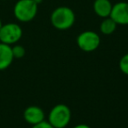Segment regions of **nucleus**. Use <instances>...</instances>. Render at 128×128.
Segmentation results:
<instances>
[{"instance_id":"1a4fd4ad","label":"nucleus","mask_w":128,"mask_h":128,"mask_svg":"<svg viewBox=\"0 0 128 128\" xmlns=\"http://www.w3.org/2000/svg\"><path fill=\"white\" fill-rule=\"evenodd\" d=\"M94 12L100 18H108L112 12V4L110 0H95L93 4Z\"/></svg>"},{"instance_id":"4468645a","label":"nucleus","mask_w":128,"mask_h":128,"mask_svg":"<svg viewBox=\"0 0 128 128\" xmlns=\"http://www.w3.org/2000/svg\"><path fill=\"white\" fill-rule=\"evenodd\" d=\"M73 128H91V127L85 124H77V126H74Z\"/></svg>"},{"instance_id":"7ed1b4c3","label":"nucleus","mask_w":128,"mask_h":128,"mask_svg":"<svg viewBox=\"0 0 128 128\" xmlns=\"http://www.w3.org/2000/svg\"><path fill=\"white\" fill-rule=\"evenodd\" d=\"M38 4L34 0H18L13 8L14 16L20 22H29L36 17Z\"/></svg>"},{"instance_id":"20e7f679","label":"nucleus","mask_w":128,"mask_h":128,"mask_svg":"<svg viewBox=\"0 0 128 128\" xmlns=\"http://www.w3.org/2000/svg\"><path fill=\"white\" fill-rule=\"evenodd\" d=\"M23 35V31L20 25L16 23H7L0 29V42L7 45L16 44Z\"/></svg>"},{"instance_id":"2eb2a0df","label":"nucleus","mask_w":128,"mask_h":128,"mask_svg":"<svg viewBox=\"0 0 128 128\" xmlns=\"http://www.w3.org/2000/svg\"><path fill=\"white\" fill-rule=\"evenodd\" d=\"M34 1L36 3V4H38V6H39L40 4H41V3H42V1H43V0H34Z\"/></svg>"},{"instance_id":"f8f14e48","label":"nucleus","mask_w":128,"mask_h":128,"mask_svg":"<svg viewBox=\"0 0 128 128\" xmlns=\"http://www.w3.org/2000/svg\"><path fill=\"white\" fill-rule=\"evenodd\" d=\"M118 67L123 74L128 76V54H126L124 56L121 57L118 62Z\"/></svg>"},{"instance_id":"9d476101","label":"nucleus","mask_w":128,"mask_h":128,"mask_svg":"<svg viewBox=\"0 0 128 128\" xmlns=\"http://www.w3.org/2000/svg\"><path fill=\"white\" fill-rule=\"evenodd\" d=\"M117 24L115 23L113 20L110 17L104 18V20L100 24V31L103 34L105 35H110L115 32L117 28Z\"/></svg>"},{"instance_id":"f03ea898","label":"nucleus","mask_w":128,"mask_h":128,"mask_svg":"<svg viewBox=\"0 0 128 128\" xmlns=\"http://www.w3.org/2000/svg\"><path fill=\"white\" fill-rule=\"evenodd\" d=\"M71 119V110L63 104L54 106L48 114V122L54 128H65Z\"/></svg>"},{"instance_id":"0eeeda50","label":"nucleus","mask_w":128,"mask_h":128,"mask_svg":"<svg viewBox=\"0 0 128 128\" xmlns=\"http://www.w3.org/2000/svg\"><path fill=\"white\" fill-rule=\"evenodd\" d=\"M23 117L25 121L29 124H37L45 120V113L43 110L39 106L31 105L24 110Z\"/></svg>"},{"instance_id":"f257e3e1","label":"nucleus","mask_w":128,"mask_h":128,"mask_svg":"<svg viewBox=\"0 0 128 128\" xmlns=\"http://www.w3.org/2000/svg\"><path fill=\"white\" fill-rule=\"evenodd\" d=\"M50 20L54 28L58 30H68L73 26L76 21L75 12L68 6H59L53 11Z\"/></svg>"},{"instance_id":"423d86ee","label":"nucleus","mask_w":128,"mask_h":128,"mask_svg":"<svg viewBox=\"0 0 128 128\" xmlns=\"http://www.w3.org/2000/svg\"><path fill=\"white\" fill-rule=\"evenodd\" d=\"M110 18H112L117 25H128V3L118 2L112 6Z\"/></svg>"},{"instance_id":"9b49d317","label":"nucleus","mask_w":128,"mask_h":128,"mask_svg":"<svg viewBox=\"0 0 128 128\" xmlns=\"http://www.w3.org/2000/svg\"><path fill=\"white\" fill-rule=\"evenodd\" d=\"M12 52L14 59H21L25 56L26 54V49L23 46L20 45H15L12 46Z\"/></svg>"},{"instance_id":"dca6fc26","label":"nucleus","mask_w":128,"mask_h":128,"mask_svg":"<svg viewBox=\"0 0 128 128\" xmlns=\"http://www.w3.org/2000/svg\"><path fill=\"white\" fill-rule=\"evenodd\" d=\"M2 26H3V23H2V21H1V20H0V29H1Z\"/></svg>"},{"instance_id":"6e6552de","label":"nucleus","mask_w":128,"mask_h":128,"mask_svg":"<svg viewBox=\"0 0 128 128\" xmlns=\"http://www.w3.org/2000/svg\"><path fill=\"white\" fill-rule=\"evenodd\" d=\"M13 60L14 57L12 52V46L0 42V71L9 68Z\"/></svg>"},{"instance_id":"ddd939ff","label":"nucleus","mask_w":128,"mask_h":128,"mask_svg":"<svg viewBox=\"0 0 128 128\" xmlns=\"http://www.w3.org/2000/svg\"><path fill=\"white\" fill-rule=\"evenodd\" d=\"M32 128H54V127L49 124L48 121L44 120V121H42V122L39 123V124L32 126Z\"/></svg>"},{"instance_id":"39448f33","label":"nucleus","mask_w":128,"mask_h":128,"mask_svg":"<svg viewBox=\"0 0 128 128\" xmlns=\"http://www.w3.org/2000/svg\"><path fill=\"white\" fill-rule=\"evenodd\" d=\"M101 39L96 32L93 31H84L76 38L78 48L84 52H93L99 46Z\"/></svg>"}]
</instances>
